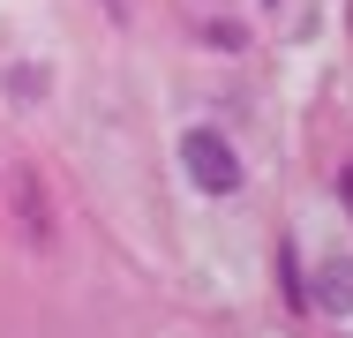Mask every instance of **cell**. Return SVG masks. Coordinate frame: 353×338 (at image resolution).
I'll return each instance as SVG.
<instances>
[{
    "mask_svg": "<svg viewBox=\"0 0 353 338\" xmlns=\"http://www.w3.org/2000/svg\"><path fill=\"white\" fill-rule=\"evenodd\" d=\"M181 166H188V181H196L203 196H233V188H241V158H233V143L218 128H188L181 135Z\"/></svg>",
    "mask_w": 353,
    "mask_h": 338,
    "instance_id": "1",
    "label": "cell"
},
{
    "mask_svg": "<svg viewBox=\"0 0 353 338\" xmlns=\"http://www.w3.org/2000/svg\"><path fill=\"white\" fill-rule=\"evenodd\" d=\"M316 301L346 316V308H353V264H323V270H316Z\"/></svg>",
    "mask_w": 353,
    "mask_h": 338,
    "instance_id": "2",
    "label": "cell"
},
{
    "mask_svg": "<svg viewBox=\"0 0 353 338\" xmlns=\"http://www.w3.org/2000/svg\"><path fill=\"white\" fill-rule=\"evenodd\" d=\"M339 188H346V210H353V166H346V181H339Z\"/></svg>",
    "mask_w": 353,
    "mask_h": 338,
    "instance_id": "3",
    "label": "cell"
}]
</instances>
